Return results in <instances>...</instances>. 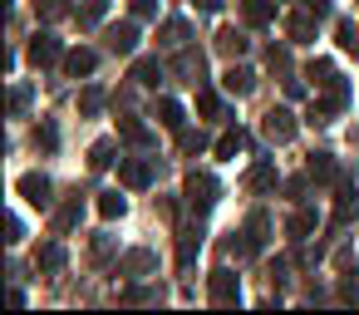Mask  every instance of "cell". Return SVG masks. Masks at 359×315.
Wrapping results in <instances>:
<instances>
[{
	"instance_id": "cell-14",
	"label": "cell",
	"mask_w": 359,
	"mask_h": 315,
	"mask_svg": "<svg viewBox=\"0 0 359 315\" xmlns=\"http://www.w3.org/2000/svg\"><path fill=\"white\" fill-rule=\"evenodd\" d=\"M266 232H271V222H266V212H256L246 222V251H261L266 246Z\"/></svg>"
},
{
	"instance_id": "cell-20",
	"label": "cell",
	"mask_w": 359,
	"mask_h": 315,
	"mask_svg": "<svg viewBox=\"0 0 359 315\" xmlns=\"http://www.w3.org/2000/svg\"><path fill=\"white\" fill-rule=\"evenodd\" d=\"M177 74H187V84H197V79H202V55L182 50V55H177Z\"/></svg>"
},
{
	"instance_id": "cell-30",
	"label": "cell",
	"mask_w": 359,
	"mask_h": 315,
	"mask_svg": "<svg viewBox=\"0 0 359 315\" xmlns=\"http://www.w3.org/2000/svg\"><path fill=\"white\" fill-rule=\"evenodd\" d=\"M330 173H334V163H330V153H310V177H320V182H325Z\"/></svg>"
},
{
	"instance_id": "cell-9",
	"label": "cell",
	"mask_w": 359,
	"mask_h": 315,
	"mask_svg": "<svg viewBox=\"0 0 359 315\" xmlns=\"http://www.w3.org/2000/svg\"><path fill=\"white\" fill-rule=\"evenodd\" d=\"M109 45H114L118 55H128V50L138 45V25H133V20H123V25H114V30H109Z\"/></svg>"
},
{
	"instance_id": "cell-4",
	"label": "cell",
	"mask_w": 359,
	"mask_h": 315,
	"mask_svg": "<svg viewBox=\"0 0 359 315\" xmlns=\"http://www.w3.org/2000/svg\"><path fill=\"white\" fill-rule=\"evenodd\" d=\"M118 182H123V187H148V182H153V163H143V158L118 163Z\"/></svg>"
},
{
	"instance_id": "cell-34",
	"label": "cell",
	"mask_w": 359,
	"mask_h": 315,
	"mask_svg": "<svg viewBox=\"0 0 359 315\" xmlns=\"http://www.w3.org/2000/svg\"><path fill=\"white\" fill-rule=\"evenodd\" d=\"M133 15H138V20H148V15H158V0H133Z\"/></svg>"
},
{
	"instance_id": "cell-29",
	"label": "cell",
	"mask_w": 359,
	"mask_h": 315,
	"mask_svg": "<svg viewBox=\"0 0 359 315\" xmlns=\"http://www.w3.org/2000/svg\"><path fill=\"white\" fill-rule=\"evenodd\" d=\"M35 143H40L45 153H55V148H60V128H55V123H40V128H35Z\"/></svg>"
},
{
	"instance_id": "cell-22",
	"label": "cell",
	"mask_w": 359,
	"mask_h": 315,
	"mask_svg": "<svg viewBox=\"0 0 359 315\" xmlns=\"http://www.w3.org/2000/svg\"><path fill=\"white\" fill-rule=\"evenodd\" d=\"M79 212H84V207H79V197H69V202L55 212V232H69V227L79 222Z\"/></svg>"
},
{
	"instance_id": "cell-12",
	"label": "cell",
	"mask_w": 359,
	"mask_h": 315,
	"mask_svg": "<svg viewBox=\"0 0 359 315\" xmlns=\"http://www.w3.org/2000/svg\"><path fill=\"white\" fill-rule=\"evenodd\" d=\"M285 30H290V40H295V45H305V40L315 35V11H305V15H290V20H285Z\"/></svg>"
},
{
	"instance_id": "cell-5",
	"label": "cell",
	"mask_w": 359,
	"mask_h": 315,
	"mask_svg": "<svg viewBox=\"0 0 359 315\" xmlns=\"http://www.w3.org/2000/svg\"><path fill=\"white\" fill-rule=\"evenodd\" d=\"M94 65H99V55H94V50H69V55H65V74H69V79L94 74Z\"/></svg>"
},
{
	"instance_id": "cell-32",
	"label": "cell",
	"mask_w": 359,
	"mask_h": 315,
	"mask_svg": "<svg viewBox=\"0 0 359 315\" xmlns=\"http://www.w3.org/2000/svg\"><path fill=\"white\" fill-rule=\"evenodd\" d=\"M35 11H40L45 20H60V15H65V0H35Z\"/></svg>"
},
{
	"instance_id": "cell-21",
	"label": "cell",
	"mask_w": 359,
	"mask_h": 315,
	"mask_svg": "<svg viewBox=\"0 0 359 315\" xmlns=\"http://www.w3.org/2000/svg\"><path fill=\"white\" fill-rule=\"evenodd\" d=\"M123 212H128V202H123L118 192H104V197H99V217H104V222H114V217H123Z\"/></svg>"
},
{
	"instance_id": "cell-28",
	"label": "cell",
	"mask_w": 359,
	"mask_h": 315,
	"mask_svg": "<svg viewBox=\"0 0 359 315\" xmlns=\"http://www.w3.org/2000/svg\"><path fill=\"white\" fill-rule=\"evenodd\" d=\"M158 35H163V45H172V50H177V45L187 40V25H182V20H168V25H163Z\"/></svg>"
},
{
	"instance_id": "cell-3",
	"label": "cell",
	"mask_w": 359,
	"mask_h": 315,
	"mask_svg": "<svg viewBox=\"0 0 359 315\" xmlns=\"http://www.w3.org/2000/svg\"><path fill=\"white\" fill-rule=\"evenodd\" d=\"M212 300H217V305H236V300H241V281H236L226 266L212 271Z\"/></svg>"
},
{
	"instance_id": "cell-15",
	"label": "cell",
	"mask_w": 359,
	"mask_h": 315,
	"mask_svg": "<svg viewBox=\"0 0 359 315\" xmlns=\"http://www.w3.org/2000/svg\"><path fill=\"white\" fill-rule=\"evenodd\" d=\"M158 79H163V65H158V60H138V65H133V84L153 89Z\"/></svg>"
},
{
	"instance_id": "cell-13",
	"label": "cell",
	"mask_w": 359,
	"mask_h": 315,
	"mask_svg": "<svg viewBox=\"0 0 359 315\" xmlns=\"http://www.w3.org/2000/svg\"><path fill=\"white\" fill-rule=\"evenodd\" d=\"M251 84H256V74H251V69H236V65H231V69H226V79H222V89H226V94H251Z\"/></svg>"
},
{
	"instance_id": "cell-31",
	"label": "cell",
	"mask_w": 359,
	"mask_h": 315,
	"mask_svg": "<svg viewBox=\"0 0 359 315\" xmlns=\"http://www.w3.org/2000/svg\"><path fill=\"white\" fill-rule=\"evenodd\" d=\"M79 109H84V114H99V109H104V89H84V94H79Z\"/></svg>"
},
{
	"instance_id": "cell-26",
	"label": "cell",
	"mask_w": 359,
	"mask_h": 315,
	"mask_svg": "<svg viewBox=\"0 0 359 315\" xmlns=\"http://www.w3.org/2000/svg\"><path fill=\"white\" fill-rule=\"evenodd\" d=\"M118 138H128V143H148V128H143L138 119H118Z\"/></svg>"
},
{
	"instance_id": "cell-10",
	"label": "cell",
	"mask_w": 359,
	"mask_h": 315,
	"mask_svg": "<svg viewBox=\"0 0 359 315\" xmlns=\"http://www.w3.org/2000/svg\"><path fill=\"white\" fill-rule=\"evenodd\" d=\"M217 50H222L226 60H236V55H246V35H241V30H231V25H226V30H217Z\"/></svg>"
},
{
	"instance_id": "cell-37",
	"label": "cell",
	"mask_w": 359,
	"mask_h": 315,
	"mask_svg": "<svg viewBox=\"0 0 359 315\" xmlns=\"http://www.w3.org/2000/svg\"><path fill=\"white\" fill-rule=\"evenodd\" d=\"M344 300H359V281H344V290H339Z\"/></svg>"
},
{
	"instance_id": "cell-27",
	"label": "cell",
	"mask_w": 359,
	"mask_h": 315,
	"mask_svg": "<svg viewBox=\"0 0 359 315\" xmlns=\"http://www.w3.org/2000/svg\"><path fill=\"white\" fill-rule=\"evenodd\" d=\"M285 232H290V236H295V241H300V236H305V232H315V212H295V217H290V222H285Z\"/></svg>"
},
{
	"instance_id": "cell-8",
	"label": "cell",
	"mask_w": 359,
	"mask_h": 315,
	"mask_svg": "<svg viewBox=\"0 0 359 315\" xmlns=\"http://www.w3.org/2000/svg\"><path fill=\"white\" fill-rule=\"evenodd\" d=\"M266 133H271L276 143H285V138L295 133V119H290V109H271V114H266Z\"/></svg>"
},
{
	"instance_id": "cell-35",
	"label": "cell",
	"mask_w": 359,
	"mask_h": 315,
	"mask_svg": "<svg viewBox=\"0 0 359 315\" xmlns=\"http://www.w3.org/2000/svg\"><path fill=\"white\" fill-rule=\"evenodd\" d=\"M202 143H207L202 133H182V153H202Z\"/></svg>"
},
{
	"instance_id": "cell-24",
	"label": "cell",
	"mask_w": 359,
	"mask_h": 315,
	"mask_svg": "<svg viewBox=\"0 0 359 315\" xmlns=\"http://www.w3.org/2000/svg\"><path fill=\"white\" fill-rule=\"evenodd\" d=\"M334 40H339V50H349V55H359V30H354L349 20H339V25H334Z\"/></svg>"
},
{
	"instance_id": "cell-7",
	"label": "cell",
	"mask_w": 359,
	"mask_h": 315,
	"mask_svg": "<svg viewBox=\"0 0 359 315\" xmlns=\"http://www.w3.org/2000/svg\"><path fill=\"white\" fill-rule=\"evenodd\" d=\"M60 60V40L55 35H35L30 40V65H55Z\"/></svg>"
},
{
	"instance_id": "cell-23",
	"label": "cell",
	"mask_w": 359,
	"mask_h": 315,
	"mask_svg": "<svg viewBox=\"0 0 359 315\" xmlns=\"http://www.w3.org/2000/svg\"><path fill=\"white\" fill-rule=\"evenodd\" d=\"M109 163H114V143L104 138V143H94V148H89V168H94V173H104Z\"/></svg>"
},
{
	"instance_id": "cell-16",
	"label": "cell",
	"mask_w": 359,
	"mask_h": 315,
	"mask_svg": "<svg viewBox=\"0 0 359 315\" xmlns=\"http://www.w3.org/2000/svg\"><path fill=\"white\" fill-rule=\"evenodd\" d=\"M246 187H251V192H266V187H276V168H271V163H256V168L246 173Z\"/></svg>"
},
{
	"instance_id": "cell-17",
	"label": "cell",
	"mask_w": 359,
	"mask_h": 315,
	"mask_svg": "<svg viewBox=\"0 0 359 315\" xmlns=\"http://www.w3.org/2000/svg\"><path fill=\"white\" fill-rule=\"evenodd\" d=\"M158 123L163 128H182V104L177 99H158Z\"/></svg>"
},
{
	"instance_id": "cell-11",
	"label": "cell",
	"mask_w": 359,
	"mask_h": 315,
	"mask_svg": "<svg viewBox=\"0 0 359 315\" xmlns=\"http://www.w3.org/2000/svg\"><path fill=\"white\" fill-rule=\"evenodd\" d=\"M305 79H310L315 89H330V84H339V74H334V65H330V60H310Z\"/></svg>"
},
{
	"instance_id": "cell-18",
	"label": "cell",
	"mask_w": 359,
	"mask_h": 315,
	"mask_svg": "<svg viewBox=\"0 0 359 315\" xmlns=\"http://www.w3.org/2000/svg\"><path fill=\"white\" fill-rule=\"evenodd\" d=\"M246 143H251V138H246L241 128H236V133H222V138H217V158H236Z\"/></svg>"
},
{
	"instance_id": "cell-38",
	"label": "cell",
	"mask_w": 359,
	"mask_h": 315,
	"mask_svg": "<svg viewBox=\"0 0 359 315\" xmlns=\"http://www.w3.org/2000/svg\"><path fill=\"white\" fill-rule=\"evenodd\" d=\"M197 6H202V11H217V6H222V0H197Z\"/></svg>"
},
{
	"instance_id": "cell-36",
	"label": "cell",
	"mask_w": 359,
	"mask_h": 315,
	"mask_svg": "<svg viewBox=\"0 0 359 315\" xmlns=\"http://www.w3.org/2000/svg\"><path fill=\"white\" fill-rule=\"evenodd\" d=\"M300 6H305V11H315V15H325V11H330V0H300Z\"/></svg>"
},
{
	"instance_id": "cell-2",
	"label": "cell",
	"mask_w": 359,
	"mask_h": 315,
	"mask_svg": "<svg viewBox=\"0 0 359 315\" xmlns=\"http://www.w3.org/2000/svg\"><path fill=\"white\" fill-rule=\"evenodd\" d=\"M187 202H192V212H207V207L217 202V177L192 173V177H187Z\"/></svg>"
},
{
	"instance_id": "cell-25",
	"label": "cell",
	"mask_w": 359,
	"mask_h": 315,
	"mask_svg": "<svg viewBox=\"0 0 359 315\" xmlns=\"http://www.w3.org/2000/svg\"><path fill=\"white\" fill-rule=\"evenodd\" d=\"M197 114H202V119H222V99H217L212 89H202V94H197Z\"/></svg>"
},
{
	"instance_id": "cell-1",
	"label": "cell",
	"mask_w": 359,
	"mask_h": 315,
	"mask_svg": "<svg viewBox=\"0 0 359 315\" xmlns=\"http://www.w3.org/2000/svg\"><path fill=\"white\" fill-rule=\"evenodd\" d=\"M15 192H20L30 207H50V192H55V187H50V177H45V173H25V177L15 182Z\"/></svg>"
},
{
	"instance_id": "cell-19",
	"label": "cell",
	"mask_w": 359,
	"mask_h": 315,
	"mask_svg": "<svg viewBox=\"0 0 359 315\" xmlns=\"http://www.w3.org/2000/svg\"><path fill=\"white\" fill-rule=\"evenodd\" d=\"M35 261H40V271H60V266H65V246H60V241H45Z\"/></svg>"
},
{
	"instance_id": "cell-6",
	"label": "cell",
	"mask_w": 359,
	"mask_h": 315,
	"mask_svg": "<svg viewBox=\"0 0 359 315\" xmlns=\"http://www.w3.org/2000/svg\"><path fill=\"white\" fill-rule=\"evenodd\" d=\"M241 20H246L251 30H261V25L276 20V6H271V0H246V6H241Z\"/></svg>"
},
{
	"instance_id": "cell-33",
	"label": "cell",
	"mask_w": 359,
	"mask_h": 315,
	"mask_svg": "<svg viewBox=\"0 0 359 315\" xmlns=\"http://www.w3.org/2000/svg\"><path fill=\"white\" fill-rule=\"evenodd\" d=\"M266 65H271V69H280V74H285V69H290V55H285V50H276V45H271V50H266Z\"/></svg>"
}]
</instances>
